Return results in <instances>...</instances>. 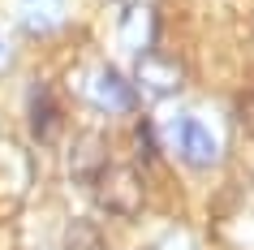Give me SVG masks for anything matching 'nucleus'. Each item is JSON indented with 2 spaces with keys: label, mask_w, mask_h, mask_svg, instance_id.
Returning a JSON list of instances; mask_svg holds the SVG:
<instances>
[{
  "label": "nucleus",
  "mask_w": 254,
  "mask_h": 250,
  "mask_svg": "<svg viewBox=\"0 0 254 250\" xmlns=\"http://www.w3.org/2000/svg\"><path fill=\"white\" fill-rule=\"evenodd\" d=\"M155 250H194V242H190L186 233H173V237H164Z\"/></svg>",
  "instance_id": "11"
},
{
  "label": "nucleus",
  "mask_w": 254,
  "mask_h": 250,
  "mask_svg": "<svg viewBox=\"0 0 254 250\" xmlns=\"http://www.w3.org/2000/svg\"><path fill=\"white\" fill-rule=\"evenodd\" d=\"M108 164H112V160H108L104 134H82L78 143H73V151H69V172H73L78 181H86V185H91Z\"/></svg>",
  "instance_id": "6"
},
{
  "label": "nucleus",
  "mask_w": 254,
  "mask_h": 250,
  "mask_svg": "<svg viewBox=\"0 0 254 250\" xmlns=\"http://www.w3.org/2000/svg\"><path fill=\"white\" fill-rule=\"evenodd\" d=\"M168 147L186 160L190 168H211L220 164V138H215L198 117H181L168 125Z\"/></svg>",
  "instance_id": "2"
},
{
  "label": "nucleus",
  "mask_w": 254,
  "mask_h": 250,
  "mask_svg": "<svg viewBox=\"0 0 254 250\" xmlns=\"http://www.w3.org/2000/svg\"><path fill=\"white\" fill-rule=\"evenodd\" d=\"M155 35H160L155 4H125V13H121V43L142 56V52H151Z\"/></svg>",
  "instance_id": "5"
},
{
  "label": "nucleus",
  "mask_w": 254,
  "mask_h": 250,
  "mask_svg": "<svg viewBox=\"0 0 254 250\" xmlns=\"http://www.w3.org/2000/svg\"><path fill=\"white\" fill-rule=\"evenodd\" d=\"M138 82L155 95H173V91L186 86V69H181V61H173V56L151 48V52L138 56Z\"/></svg>",
  "instance_id": "4"
},
{
  "label": "nucleus",
  "mask_w": 254,
  "mask_h": 250,
  "mask_svg": "<svg viewBox=\"0 0 254 250\" xmlns=\"http://www.w3.org/2000/svg\"><path fill=\"white\" fill-rule=\"evenodd\" d=\"M91 190H95V203L112 216H138L147 203V185H142L138 168H129V164H108L91 181Z\"/></svg>",
  "instance_id": "1"
},
{
  "label": "nucleus",
  "mask_w": 254,
  "mask_h": 250,
  "mask_svg": "<svg viewBox=\"0 0 254 250\" xmlns=\"http://www.w3.org/2000/svg\"><path fill=\"white\" fill-rule=\"evenodd\" d=\"M86 99L95 108H104V112H134L138 108V95L125 82V74H117V69H108V65H99L86 78Z\"/></svg>",
  "instance_id": "3"
},
{
  "label": "nucleus",
  "mask_w": 254,
  "mask_h": 250,
  "mask_svg": "<svg viewBox=\"0 0 254 250\" xmlns=\"http://www.w3.org/2000/svg\"><path fill=\"white\" fill-rule=\"evenodd\" d=\"M61 17H65V0H26L22 26H26L30 35H48V30L61 26Z\"/></svg>",
  "instance_id": "8"
},
{
  "label": "nucleus",
  "mask_w": 254,
  "mask_h": 250,
  "mask_svg": "<svg viewBox=\"0 0 254 250\" xmlns=\"http://www.w3.org/2000/svg\"><path fill=\"white\" fill-rule=\"evenodd\" d=\"M61 250H108L104 246V233H99V224L91 220H73L65 229V246Z\"/></svg>",
  "instance_id": "9"
},
{
  "label": "nucleus",
  "mask_w": 254,
  "mask_h": 250,
  "mask_svg": "<svg viewBox=\"0 0 254 250\" xmlns=\"http://www.w3.org/2000/svg\"><path fill=\"white\" fill-rule=\"evenodd\" d=\"M26 117H30L35 138H43V143H52V138H56V130H61V112H56V95L48 91L43 82H35V86H30Z\"/></svg>",
  "instance_id": "7"
},
{
  "label": "nucleus",
  "mask_w": 254,
  "mask_h": 250,
  "mask_svg": "<svg viewBox=\"0 0 254 250\" xmlns=\"http://www.w3.org/2000/svg\"><path fill=\"white\" fill-rule=\"evenodd\" d=\"M233 117H237V125L246 134L254 138V91H246V95H237V104H233Z\"/></svg>",
  "instance_id": "10"
},
{
  "label": "nucleus",
  "mask_w": 254,
  "mask_h": 250,
  "mask_svg": "<svg viewBox=\"0 0 254 250\" xmlns=\"http://www.w3.org/2000/svg\"><path fill=\"white\" fill-rule=\"evenodd\" d=\"M125 4H155V0H125Z\"/></svg>",
  "instance_id": "12"
}]
</instances>
